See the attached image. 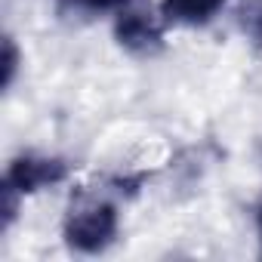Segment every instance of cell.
I'll use <instances>...</instances> for the list:
<instances>
[{"mask_svg": "<svg viewBox=\"0 0 262 262\" xmlns=\"http://www.w3.org/2000/svg\"><path fill=\"white\" fill-rule=\"evenodd\" d=\"M117 37L123 47L129 50H155L161 43V25L151 19V13H139V10H126L117 19Z\"/></svg>", "mask_w": 262, "mask_h": 262, "instance_id": "3957f363", "label": "cell"}, {"mask_svg": "<svg viewBox=\"0 0 262 262\" xmlns=\"http://www.w3.org/2000/svg\"><path fill=\"white\" fill-rule=\"evenodd\" d=\"M117 234V210L99 194H77L65 216V237L74 250L96 253L108 247Z\"/></svg>", "mask_w": 262, "mask_h": 262, "instance_id": "6da1fadb", "label": "cell"}, {"mask_svg": "<svg viewBox=\"0 0 262 262\" xmlns=\"http://www.w3.org/2000/svg\"><path fill=\"white\" fill-rule=\"evenodd\" d=\"M65 164L62 161H53V158H19L10 173H7V191L13 194H28V191H37L43 185H53L59 179H65Z\"/></svg>", "mask_w": 262, "mask_h": 262, "instance_id": "7a4b0ae2", "label": "cell"}, {"mask_svg": "<svg viewBox=\"0 0 262 262\" xmlns=\"http://www.w3.org/2000/svg\"><path fill=\"white\" fill-rule=\"evenodd\" d=\"M259 228H262V210H259Z\"/></svg>", "mask_w": 262, "mask_h": 262, "instance_id": "52a82bcc", "label": "cell"}, {"mask_svg": "<svg viewBox=\"0 0 262 262\" xmlns=\"http://www.w3.org/2000/svg\"><path fill=\"white\" fill-rule=\"evenodd\" d=\"M228 0H164V16L185 25H201L213 19Z\"/></svg>", "mask_w": 262, "mask_h": 262, "instance_id": "277c9868", "label": "cell"}, {"mask_svg": "<svg viewBox=\"0 0 262 262\" xmlns=\"http://www.w3.org/2000/svg\"><path fill=\"white\" fill-rule=\"evenodd\" d=\"M13 74H16V47L7 37V43H4V86H10Z\"/></svg>", "mask_w": 262, "mask_h": 262, "instance_id": "8992f818", "label": "cell"}, {"mask_svg": "<svg viewBox=\"0 0 262 262\" xmlns=\"http://www.w3.org/2000/svg\"><path fill=\"white\" fill-rule=\"evenodd\" d=\"M71 7H80V10H117L123 7L126 0H65Z\"/></svg>", "mask_w": 262, "mask_h": 262, "instance_id": "5b68a950", "label": "cell"}]
</instances>
